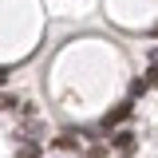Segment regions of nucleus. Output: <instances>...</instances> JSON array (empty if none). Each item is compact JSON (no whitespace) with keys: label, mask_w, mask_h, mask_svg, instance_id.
Segmentation results:
<instances>
[{"label":"nucleus","mask_w":158,"mask_h":158,"mask_svg":"<svg viewBox=\"0 0 158 158\" xmlns=\"http://www.w3.org/2000/svg\"><path fill=\"white\" fill-rule=\"evenodd\" d=\"M0 111H16V95H0Z\"/></svg>","instance_id":"423d86ee"},{"label":"nucleus","mask_w":158,"mask_h":158,"mask_svg":"<svg viewBox=\"0 0 158 158\" xmlns=\"http://www.w3.org/2000/svg\"><path fill=\"white\" fill-rule=\"evenodd\" d=\"M135 146H138L135 131H118V135H115V150H118V154H135Z\"/></svg>","instance_id":"f03ea898"},{"label":"nucleus","mask_w":158,"mask_h":158,"mask_svg":"<svg viewBox=\"0 0 158 158\" xmlns=\"http://www.w3.org/2000/svg\"><path fill=\"white\" fill-rule=\"evenodd\" d=\"M83 158H103V146H91V150H87Z\"/></svg>","instance_id":"0eeeda50"},{"label":"nucleus","mask_w":158,"mask_h":158,"mask_svg":"<svg viewBox=\"0 0 158 158\" xmlns=\"http://www.w3.org/2000/svg\"><path fill=\"white\" fill-rule=\"evenodd\" d=\"M131 115H135V107H131V103H118L115 111H111V115L103 118V131H111V127H118V123H127Z\"/></svg>","instance_id":"f257e3e1"},{"label":"nucleus","mask_w":158,"mask_h":158,"mask_svg":"<svg viewBox=\"0 0 158 158\" xmlns=\"http://www.w3.org/2000/svg\"><path fill=\"white\" fill-rule=\"evenodd\" d=\"M16 158H44V150H40L36 138H24V142L16 146Z\"/></svg>","instance_id":"7ed1b4c3"},{"label":"nucleus","mask_w":158,"mask_h":158,"mask_svg":"<svg viewBox=\"0 0 158 158\" xmlns=\"http://www.w3.org/2000/svg\"><path fill=\"white\" fill-rule=\"evenodd\" d=\"M4 83H8V71H4V67H0V87H4Z\"/></svg>","instance_id":"6e6552de"},{"label":"nucleus","mask_w":158,"mask_h":158,"mask_svg":"<svg viewBox=\"0 0 158 158\" xmlns=\"http://www.w3.org/2000/svg\"><path fill=\"white\" fill-rule=\"evenodd\" d=\"M142 83H146V87H158V63H150V71L142 75Z\"/></svg>","instance_id":"39448f33"},{"label":"nucleus","mask_w":158,"mask_h":158,"mask_svg":"<svg viewBox=\"0 0 158 158\" xmlns=\"http://www.w3.org/2000/svg\"><path fill=\"white\" fill-rule=\"evenodd\" d=\"M52 146H56V150H79V135H75V131H63Z\"/></svg>","instance_id":"20e7f679"}]
</instances>
